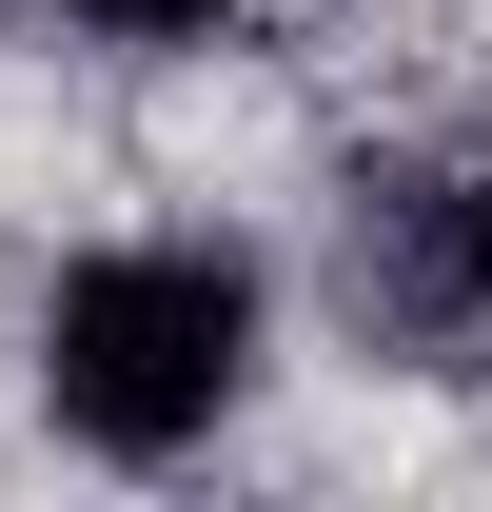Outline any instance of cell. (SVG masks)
<instances>
[{"label": "cell", "instance_id": "cell-1", "mask_svg": "<svg viewBox=\"0 0 492 512\" xmlns=\"http://www.w3.org/2000/svg\"><path fill=\"white\" fill-rule=\"evenodd\" d=\"M256 394V256L237 237H99L40 296V414L79 453H197Z\"/></svg>", "mask_w": 492, "mask_h": 512}, {"label": "cell", "instance_id": "cell-2", "mask_svg": "<svg viewBox=\"0 0 492 512\" xmlns=\"http://www.w3.org/2000/svg\"><path fill=\"white\" fill-rule=\"evenodd\" d=\"M79 20H119V40H217L237 0H79Z\"/></svg>", "mask_w": 492, "mask_h": 512}]
</instances>
